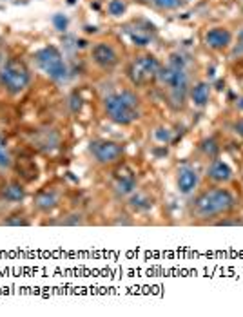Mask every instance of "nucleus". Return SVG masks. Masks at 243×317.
Instances as JSON below:
<instances>
[{"mask_svg": "<svg viewBox=\"0 0 243 317\" xmlns=\"http://www.w3.org/2000/svg\"><path fill=\"white\" fill-rule=\"evenodd\" d=\"M201 149L207 152L209 156H216V152H218V145L214 144L213 140H205L204 144H201Z\"/></svg>", "mask_w": 243, "mask_h": 317, "instance_id": "22", "label": "nucleus"}, {"mask_svg": "<svg viewBox=\"0 0 243 317\" xmlns=\"http://www.w3.org/2000/svg\"><path fill=\"white\" fill-rule=\"evenodd\" d=\"M53 24H55V27H57L58 31H65L67 29V18L64 17V15L57 13L55 17H53Z\"/></svg>", "mask_w": 243, "mask_h": 317, "instance_id": "21", "label": "nucleus"}, {"mask_svg": "<svg viewBox=\"0 0 243 317\" xmlns=\"http://www.w3.org/2000/svg\"><path fill=\"white\" fill-rule=\"evenodd\" d=\"M158 78L171 89V98H173L174 104L182 107L183 100H185L187 96V91H189V78H187V73L183 69L182 57L173 55L171 64L165 69H160Z\"/></svg>", "mask_w": 243, "mask_h": 317, "instance_id": "3", "label": "nucleus"}, {"mask_svg": "<svg viewBox=\"0 0 243 317\" xmlns=\"http://www.w3.org/2000/svg\"><path fill=\"white\" fill-rule=\"evenodd\" d=\"M36 64L53 80H64L67 76V65L64 64L60 51L55 46H48V48L40 49L36 53Z\"/></svg>", "mask_w": 243, "mask_h": 317, "instance_id": "6", "label": "nucleus"}, {"mask_svg": "<svg viewBox=\"0 0 243 317\" xmlns=\"http://www.w3.org/2000/svg\"><path fill=\"white\" fill-rule=\"evenodd\" d=\"M107 9L113 17H120V15L126 13V2H124V0H111Z\"/></svg>", "mask_w": 243, "mask_h": 317, "instance_id": "17", "label": "nucleus"}, {"mask_svg": "<svg viewBox=\"0 0 243 317\" xmlns=\"http://www.w3.org/2000/svg\"><path fill=\"white\" fill-rule=\"evenodd\" d=\"M131 205L135 207V209H138V210H147V209H151V200L149 198H145L143 194H136V196H133L131 198Z\"/></svg>", "mask_w": 243, "mask_h": 317, "instance_id": "16", "label": "nucleus"}, {"mask_svg": "<svg viewBox=\"0 0 243 317\" xmlns=\"http://www.w3.org/2000/svg\"><path fill=\"white\" fill-rule=\"evenodd\" d=\"M236 196L229 189H211L194 198L191 203V212L198 219H213L216 216L227 214L236 207Z\"/></svg>", "mask_w": 243, "mask_h": 317, "instance_id": "1", "label": "nucleus"}, {"mask_svg": "<svg viewBox=\"0 0 243 317\" xmlns=\"http://www.w3.org/2000/svg\"><path fill=\"white\" fill-rule=\"evenodd\" d=\"M232 57H243V29L238 33V42L232 49Z\"/></svg>", "mask_w": 243, "mask_h": 317, "instance_id": "23", "label": "nucleus"}, {"mask_svg": "<svg viewBox=\"0 0 243 317\" xmlns=\"http://www.w3.org/2000/svg\"><path fill=\"white\" fill-rule=\"evenodd\" d=\"M232 42V35L225 27H213L205 33V43L211 49H225Z\"/></svg>", "mask_w": 243, "mask_h": 317, "instance_id": "9", "label": "nucleus"}, {"mask_svg": "<svg viewBox=\"0 0 243 317\" xmlns=\"http://www.w3.org/2000/svg\"><path fill=\"white\" fill-rule=\"evenodd\" d=\"M93 60L100 67H104V69H111V67H114L118 64V55L109 43L100 42L93 48Z\"/></svg>", "mask_w": 243, "mask_h": 317, "instance_id": "8", "label": "nucleus"}, {"mask_svg": "<svg viewBox=\"0 0 243 317\" xmlns=\"http://www.w3.org/2000/svg\"><path fill=\"white\" fill-rule=\"evenodd\" d=\"M91 154L98 163H116L122 156H124V147L116 142L111 140H95L89 147Z\"/></svg>", "mask_w": 243, "mask_h": 317, "instance_id": "7", "label": "nucleus"}, {"mask_svg": "<svg viewBox=\"0 0 243 317\" xmlns=\"http://www.w3.org/2000/svg\"><path fill=\"white\" fill-rule=\"evenodd\" d=\"M136 189V179L133 176H126V178H120L114 183V191L120 196H129L133 194Z\"/></svg>", "mask_w": 243, "mask_h": 317, "instance_id": "14", "label": "nucleus"}, {"mask_svg": "<svg viewBox=\"0 0 243 317\" xmlns=\"http://www.w3.org/2000/svg\"><path fill=\"white\" fill-rule=\"evenodd\" d=\"M198 185V172L192 167H182L178 172V189L182 194H191Z\"/></svg>", "mask_w": 243, "mask_h": 317, "instance_id": "10", "label": "nucleus"}, {"mask_svg": "<svg viewBox=\"0 0 243 317\" xmlns=\"http://www.w3.org/2000/svg\"><path fill=\"white\" fill-rule=\"evenodd\" d=\"M238 107H239V109H241V111H243V98H241V100L238 102Z\"/></svg>", "mask_w": 243, "mask_h": 317, "instance_id": "27", "label": "nucleus"}, {"mask_svg": "<svg viewBox=\"0 0 243 317\" xmlns=\"http://www.w3.org/2000/svg\"><path fill=\"white\" fill-rule=\"evenodd\" d=\"M69 105H71V111H73V113H78L80 109H82V100H80V96L78 95H73V96H71Z\"/></svg>", "mask_w": 243, "mask_h": 317, "instance_id": "25", "label": "nucleus"}, {"mask_svg": "<svg viewBox=\"0 0 243 317\" xmlns=\"http://www.w3.org/2000/svg\"><path fill=\"white\" fill-rule=\"evenodd\" d=\"M24 196H26L24 187L18 185V183H11V185H8V187L4 189V198L8 201H22Z\"/></svg>", "mask_w": 243, "mask_h": 317, "instance_id": "15", "label": "nucleus"}, {"mask_svg": "<svg viewBox=\"0 0 243 317\" xmlns=\"http://www.w3.org/2000/svg\"><path fill=\"white\" fill-rule=\"evenodd\" d=\"M57 201H58V196H57V192H53V191H44L35 198V205L40 210H51L53 207L57 205Z\"/></svg>", "mask_w": 243, "mask_h": 317, "instance_id": "13", "label": "nucleus"}, {"mask_svg": "<svg viewBox=\"0 0 243 317\" xmlns=\"http://www.w3.org/2000/svg\"><path fill=\"white\" fill-rule=\"evenodd\" d=\"M11 165V158H9V152L6 149V142L0 140V167H9Z\"/></svg>", "mask_w": 243, "mask_h": 317, "instance_id": "19", "label": "nucleus"}, {"mask_svg": "<svg viewBox=\"0 0 243 317\" xmlns=\"http://www.w3.org/2000/svg\"><path fill=\"white\" fill-rule=\"evenodd\" d=\"M104 107L107 111L109 118L114 123H120V125H129V123L136 122L140 118L138 98H136L135 93L131 91L109 95L104 100Z\"/></svg>", "mask_w": 243, "mask_h": 317, "instance_id": "2", "label": "nucleus"}, {"mask_svg": "<svg viewBox=\"0 0 243 317\" xmlns=\"http://www.w3.org/2000/svg\"><path fill=\"white\" fill-rule=\"evenodd\" d=\"M0 82H2V85H4L9 93L17 95V93L24 91V89L29 85L31 74L22 62L8 60L4 67H2V71H0Z\"/></svg>", "mask_w": 243, "mask_h": 317, "instance_id": "4", "label": "nucleus"}, {"mask_svg": "<svg viewBox=\"0 0 243 317\" xmlns=\"http://www.w3.org/2000/svg\"><path fill=\"white\" fill-rule=\"evenodd\" d=\"M154 138L160 142V144H167L171 140V130L169 129H164V127H160V129L154 130Z\"/></svg>", "mask_w": 243, "mask_h": 317, "instance_id": "20", "label": "nucleus"}, {"mask_svg": "<svg viewBox=\"0 0 243 317\" xmlns=\"http://www.w3.org/2000/svg\"><path fill=\"white\" fill-rule=\"evenodd\" d=\"M154 2V6L160 9H178L180 6H182V0H152Z\"/></svg>", "mask_w": 243, "mask_h": 317, "instance_id": "18", "label": "nucleus"}, {"mask_svg": "<svg viewBox=\"0 0 243 317\" xmlns=\"http://www.w3.org/2000/svg\"><path fill=\"white\" fill-rule=\"evenodd\" d=\"M161 65L158 58L152 55H145V57H138L133 64L129 65V78L135 85H147L152 80L158 78Z\"/></svg>", "mask_w": 243, "mask_h": 317, "instance_id": "5", "label": "nucleus"}, {"mask_svg": "<svg viewBox=\"0 0 243 317\" xmlns=\"http://www.w3.org/2000/svg\"><path fill=\"white\" fill-rule=\"evenodd\" d=\"M4 225H9V227H27L29 223L26 221V219H22V217H18V216H13L11 219H6L4 221Z\"/></svg>", "mask_w": 243, "mask_h": 317, "instance_id": "24", "label": "nucleus"}, {"mask_svg": "<svg viewBox=\"0 0 243 317\" xmlns=\"http://www.w3.org/2000/svg\"><path fill=\"white\" fill-rule=\"evenodd\" d=\"M209 178L216 183H227L230 178H232V169L227 165L225 161L222 160H214L209 167Z\"/></svg>", "mask_w": 243, "mask_h": 317, "instance_id": "11", "label": "nucleus"}, {"mask_svg": "<svg viewBox=\"0 0 243 317\" xmlns=\"http://www.w3.org/2000/svg\"><path fill=\"white\" fill-rule=\"evenodd\" d=\"M209 96H211V87H209V83H205V82L196 83V85L191 89L192 102H194L196 105H200V107H204V105L207 104Z\"/></svg>", "mask_w": 243, "mask_h": 317, "instance_id": "12", "label": "nucleus"}, {"mask_svg": "<svg viewBox=\"0 0 243 317\" xmlns=\"http://www.w3.org/2000/svg\"><path fill=\"white\" fill-rule=\"evenodd\" d=\"M234 130L243 138V118H241V120H238V122L234 123Z\"/></svg>", "mask_w": 243, "mask_h": 317, "instance_id": "26", "label": "nucleus"}]
</instances>
